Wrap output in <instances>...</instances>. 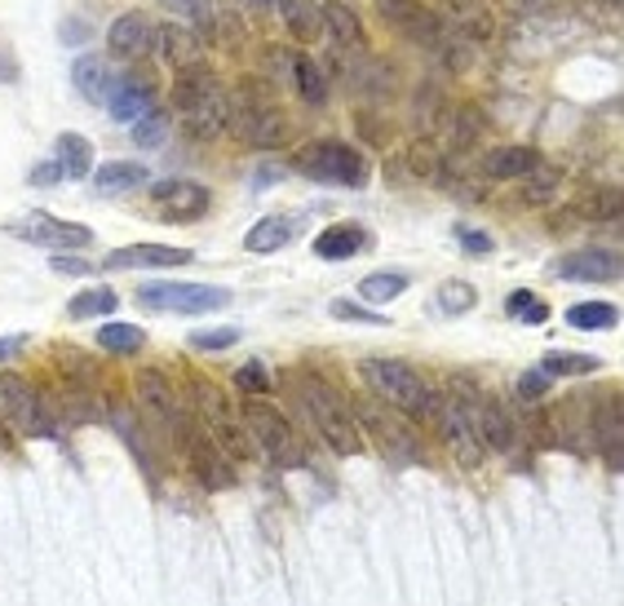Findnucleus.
Masks as SVG:
<instances>
[{"label":"nucleus","instance_id":"1","mask_svg":"<svg viewBox=\"0 0 624 606\" xmlns=\"http://www.w3.org/2000/svg\"><path fill=\"white\" fill-rule=\"evenodd\" d=\"M173 107H177V120L186 125L191 138H217L226 129V116H230V98L213 80L208 67H182L177 72Z\"/></svg>","mask_w":624,"mask_h":606},{"label":"nucleus","instance_id":"2","mask_svg":"<svg viewBox=\"0 0 624 606\" xmlns=\"http://www.w3.org/2000/svg\"><path fill=\"white\" fill-rule=\"evenodd\" d=\"M297 399L301 408L310 412V421H315L320 439L337 452V456H359L364 452V439H359V425L355 416L346 412L342 394H333L320 377H310V372H297Z\"/></svg>","mask_w":624,"mask_h":606},{"label":"nucleus","instance_id":"3","mask_svg":"<svg viewBox=\"0 0 624 606\" xmlns=\"http://www.w3.org/2000/svg\"><path fill=\"white\" fill-rule=\"evenodd\" d=\"M359 372H364V381H368V390H373L377 399L404 408L408 416H430V421H434L439 394L426 386V377H421L412 364H404V359H364Z\"/></svg>","mask_w":624,"mask_h":606},{"label":"nucleus","instance_id":"4","mask_svg":"<svg viewBox=\"0 0 624 606\" xmlns=\"http://www.w3.org/2000/svg\"><path fill=\"white\" fill-rule=\"evenodd\" d=\"M292 169L315 177V182H333V186H368V160L351 147V142H337V138H324V142H305L297 155H292Z\"/></svg>","mask_w":624,"mask_h":606},{"label":"nucleus","instance_id":"5","mask_svg":"<svg viewBox=\"0 0 624 606\" xmlns=\"http://www.w3.org/2000/svg\"><path fill=\"white\" fill-rule=\"evenodd\" d=\"M138 306L155 315H213L230 306V288L208 283H147L138 288Z\"/></svg>","mask_w":624,"mask_h":606},{"label":"nucleus","instance_id":"6","mask_svg":"<svg viewBox=\"0 0 624 606\" xmlns=\"http://www.w3.org/2000/svg\"><path fill=\"white\" fill-rule=\"evenodd\" d=\"M195 408H200V425L222 443L226 456H235V461L257 456V443H252V434L244 425V412H230V403L217 394V386L195 381Z\"/></svg>","mask_w":624,"mask_h":606},{"label":"nucleus","instance_id":"7","mask_svg":"<svg viewBox=\"0 0 624 606\" xmlns=\"http://www.w3.org/2000/svg\"><path fill=\"white\" fill-rule=\"evenodd\" d=\"M244 425H248L257 452H266L270 465H279V469H301V465H305V452H301L292 425H288L283 412H275L270 403H261V399L244 403Z\"/></svg>","mask_w":624,"mask_h":606},{"label":"nucleus","instance_id":"8","mask_svg":"<svg viewBox=\"0 0 624 606\" xmlns=\"http://www.w3.org/2000/svg\"><path fill=\"white\" fill-rule=\"evenodd\" d=\"M173 434H177V443H182V452H186V465L195 469V478H200L208 491H226V487H235L230 456L222 452V443H217L200 421L182 416V421L173 425Z\"/></svg>","mask_w":624,"mask_h":606},{"label":"nucleus","instance_id":"9","mask_svg":"<svg viewBox=\"0 0 624 606\" xmlns=\"http://www.w3.org/2000/svg\"><path fill=\"white\" fill-rule=\"evenodd\" d=\"M0 408L10 412V421L28 439H54L58 434L50 412H45V403H41V394H36V386L28 377H19V372H0Z\"/></svg>","mask_w":624,"mask_h":606},{"label":"nucleus","instance_id":"10","mask_svg":"<svg viewBox=\"0 0 624 606\" xmlns=\"http://www.w3.org/2000/svg\"><path fill=\"white\" fill-rule=\"evenodd\" d=\"M6 230H10L14 239H23V244H36V248H54V252L94 244V230H89V226H76V221H58L54 213H23V217H14V221H10Z\"/></svg>","mask_w":624,"mask_h":606},{"label":"nucleus","instance_id":"11","mask_svg":"<svg viewBox=\"0 0 624 606\" xmlns=\"http://www.w3.org/2000/svg\"><path fill=\"white\" fill-rule=\"evenodd\" d=\"M377 14H381L404 41H412V45L443 50V41H448L443 23L421 6V0H377Z\"/></svg>","mask_w":624,"mask_h":606},{"label":"nucleus","instance_id":"12","mask_svg":"<svg viewBox=\"0 0 624 606\" xmlns=\"http://www.w3.org/2000/svg\"><path fill=\"white\" fill-rule=\"evenodd\" d=\"M434 425L443 430L448 447L456 452L461 465H478L483 461V439H478V425H474V412L461 394H448L439 399V412H434Z\"/></svg>","mask_w":624,"mask_h":606},{"label":"nucleus","instance_id":"13","mask_svg":"<svg viewBox=\"0 0 624 606\" xmlns=\"http://www.w3.org/2000/svg\"><path fill=\"white\" fill-rule=\"evenodd\" d=\"M226 129L239 138V142H252V147H275L283 138V116L270 111V107H244V102H230V116H226Z\"/></svg>","mask_w":624,"mask_h":606},{"label":"nucleus","instance_id":"14","mask_svg":"<svg viewBox=\"0 0 624 606\" xmlns=\"http://www.w3.org/2000/svg\"><path fill=\"white\" fill-rule=\"evenodd\" d=\"M151 195H155V208L164 213V221H195L208 208V191L200 182H182V177L155 182Z\"/></svg>","mask_w":624,"mask_h":606},{"label":"nucleus","instance_id":"15","mask_svg":"<svg viewBox=\"0 0 624 606\" xmlns=\"http://www.w3.org/2000/svg\"><path fill=\"white\" fill-rule=\"evenodd\" d=\"M155 54H160L173 72H182V67H204L208 45H204V36H200L195 28L169 23V28H155Z\"/></svg>","mask_w":624,"mask_h":606},{"label":"nucleus","instance_id":"16","mask_svg":"<svg viewBox=\"0 0 624 606\" xmlns=\"http://www.w3.org/2000/svg\"><path fill=\"white\" fill-rule=\"evenodd\" d=\"M558 274L580 279V283H602V279L615 283L624 274V266H620V252H611V248H580V252H567L558 261Z\"/></svg>","mask_w":624,"mask_h":606},{"label":"nucleus","instance_id":"17","mask_svg":"<svg viewBox=\"0 0 624 606\" xmlns=\"http://www.w3.org/2000/svg\"><path fill=\"white\" fill-rule=\"evenodd\" d=\"M359 416H364V425L377 434V443H381V452L390 456V465H417V461H421V443H417L404 425L386 421L373 403H359Z\"/></svg>","mask_w":624,"mask_h":606},{"label":"nucleus","instance_id":"18","mask_svg":"<svg viewBox=\"0 0 624 606\" xmlns=\"http://www.w3.org/2000/svg\"><path fill=\"white\" fill-rule=\"evenodd\" d=\"M107 41H111V50H116L120 58L138 63V58L155 54V23H151L142 10H133V14H120V19L111 23Z\"/></svg>","mask_w":624,"mask_h":606},{"label":"nucleus","instance_id":"19","mask_svg":"<svg viewBox=\"0 0 624 606\" xmlns=\"http://www.w3.org/2000/svg\"><path fill=\"white\" fill-rule=\"evenodd\" d=\"M191 252L186 248H169V244H133V248H120V252H107V270H142V266H186Z\"/></svg>","mask_w":624,"mask_h":606},{"label":"nucleus","instance_id":"20","mask_svg":"<svg viewBox=\"0 0 624 606\" xmlns=\"http://www.w3.org/2000/svg\"><path fill=\"white\" fill-rule=\"evenodd\" d=\"M72 85L94 102V107H107L111 102V94H116V72L107 67V58H98V54H85L76 67H72Z\"/></svg>","mask_w":624,"mask_h":606},{"label":"nucleus","instance_id":"21","mask_svg":"<svg viewBox=\"0 0 624 606\" xmlns=\"http://www.w3.org/2000/svg\"><path fill=\"white\" fill-rule=\"evenodd\" d=\"M297 226H301V217H292V213H270V217H261V221L244 235V248H248V252H257V257L279 252L283 244H292V239H297Z\"/></svg>","mask_w":624,"mask_h":606},{"label":"nucleus","instance_id":"22","mask_svg":"<svg viewBox=\"0 0 624 606\" xmlns=\"http://www.w3.org/2000/svg\"><path fill=\"white\" fill-rule=\"evenodd\" d=\"M138 394H142V403H147L164 425H177V421L186 416L182 403H177V390H173L169 377L155 372V368H142V377H138Z\"/></svg>","mask_w":624,"mask_h":606},{"label":"nucleus","instance_id":"23","mask_svg":"<svg viewBox=\"0 0 624 606\" xmlns=\"http://www.w3.org/2000/svg\"><path fill=\"white\" fill-rule=\"evenodd\" d=\"M320 19H324L329 36H333L342 50H364V23H359V14L346 6V0H324Z\"/></svg>","mask_w":624,"mask_h":606},{"label":"nucleus","instance_id":"24","mask_svg":"<svg viewBox=\"0 0 624 606\" xmlns=\"http://www.w3.org/2000/svg\"><path fill=\"white\" fill-rule=\"evenodd\" d=\"M536 164H540V155H536L531 147H518V142H509V147H496V151H487V160H483L487 177H501V182L527 177Z\"/></svg>","mask_w":624,"mask_h":606},{"label":"nucleus","instance_id":"25","mask_svg":"<svg viewBox=\"0 0 624 606\" xmlns=\"http://www.w3.org/2000/svg\"><path fill=\"white\" fill-rule=\"evenodd\" d=\"M364 244H368V235H364L359 226L337 221V226L320 230V239H315V257H324V261H351V257H359Z\"/></svg>","mask_w":624,"mask_h":606},{"label":"nucleus","instance_id":"26","mask_svg":"<svg viewBox=\"0 0 624 606\" xmlns=\"http://www.w3.org/2000/svg\"><path fill=\"white\" fill-rule=\"evenodd\" d=\"M54 160L63 164L67 177H89V169H94V147H89L85 133H58V142H54Z\"/></svg>","mask_w":624,"mask_h":606},{"label":"nucleus","instance_id":"27","mask_svg":"<svg viewBox=\"0 0 624 606\" xmlns=\"http://www.w3.org/2000/svg\"><path fill=\"white\" fill-rule=\"evenodd\" d=\"M107 107H111V120H120V125H133V120H138V116L151 107V85H142V80H120Z\"/></svg>","mask_w":624,"mask_h":606},{"label":"nucleus","instance_id":"28","mask_svg":"<svg viewBox=\"0 0 624 606\" xmlns=\"http://www.w3.org/2000/svg\"><path fill=\"white\" fill-rule=\"evenodd\" d=\"M474 425H478V439L496 452H509L514 447V421L505 416L501 403H483V412H474Z\"/></svg>","mask_w":624,"mask_h":606},{"label":"nucleus","instance_id":"29","mask_svg":"<svg viewBox=\"0 0 624 606\" xmlns=\"http://www.w3.org/2000/svg\"><path fill=\"white\" fill-rule=\"evenodd\" d=\"M567 324L580 328V333H606L620 324V311L611 306V301H580V306L567 311Z\"/></svg>","mask_w":624,"mask_h":606},{"label":"nucleus","instance_id":"30","mask_svg":"<svg viewBox=\"0 0 624 606\" xmlns=\"http://www.w3.org/2000/svg\"><path fill=\"white\" fill-rule=\"evenodd\" d=\"M138 182H147V169L133 164V160H107L98 169V191L103 195H120V191H133Z\"/></svg>","mask_w":624,"mask_h":606},{"label":"nucleus","instance_id":"31","mask_svg":"<svg viewBox=\"0 0 624 606\" xmlns=\"http://www.w3.org/2000/svg\"><path fill=\"white\" fill-rule=\"evenodd\" d=\"M292 80H297V94L310 102V107H320L324 98H329V80H324V67L315 63V58H305V54H297L292 58Z\"/></svg>","mask_w":624,"mask_h":606},{"label":"nucleus","instance_id":"32","mask_svg":"<svg viewBox=\"0 0 624 606\" xmlns=\"http://www.w3.org/2000/svg\"><path fill=\"white\" fill-rule=\"evenodd\" d=\"M404 292H408V274H399V270H377L359 283V296L373 301V306H386V301H395Z\"/></svg>","mask_w":624,"mask_h":606},{"label":"nucleus","instance_id":"33","mask_svg":"<svg viewBox=\"0 0 624 606\" xmlns=\"http://www.w3.org/2000/svg\"><path fill=\"white\" fill-rule=\"evenodd\" d=\"M279 14L288 19V32L297 41H310L320 28V6H310V0H279Z\"/></svg>","mask_w":624,"mask_h":606},{"label":"nucleus","instance_id":"34","mask_svg":"<svg viewBox=\"0 0 624 606\" xmlns=\"http://www.w3.org/2000/svg\"><path fill=\"white\" fill-rule=\"evenodd\" d=\"M598 368H602V359H593V355H567V350H549L545 364H540V372H549V377H589Z\"/></svg>","mask_w":624,"mask_h":606},{"label":"nucleus","instance_id":"35","mask_svg":"<svg viewBox=\"0 0 624 606\" xmlns=\"http://www.w3.org/2000/svg\"><path fill=\"white\" fill-rule=\"evenodd\" d=\"M169 14H177L186 28H195L200 36L213 32V0H160Z\"/></svg>","mask_w":624,"mask_h":606},{"label":"nucleus","instance_id":"36","mask_svg":"<svg viewBox=\"0 0 624 606\" xmlns=\"http://www.w3.org/2000/svg\"><path fill=\"white\" fill-rule=\"evenodd\" d=\"M120 306V296L111 292V288H89V292H80L72 306H67V315L72 320H94V315H111Z\"/></svg>","mask_w":624,"mask_h":606},{"label":"nucleus","instance_id":"37","mask_svg":"<svg viewBox=\"0 0 624 606\" xmlns=\"http://www.w3.org/2000/svg\"><path fill=\"white\" fill-rule=\"evenodd\" d=\"M142 328H133V324H103L98 328V346L103 350H111V355H133V350H142Z\"/></svg>","mask_w":624,"mask_h":606},{"label":"nucleus","instance_id":"38","mask_svg":"<svg viewBox=\"0 0 624 606\" xmlns=\"http://www.w3.org/2000/svg\"><path fill=\"white\" fill-rule=\"evenodd\" d=\"M164 133H169V111H160V107H147V111L133 120V142H138V147H160Z\"/></svg>","mask_w":624,"mask_h":606},{"label":"nucleus","instance_id":"39","mask_svg":"<svg viewBox=\"0 0 624 606\" xmlns=\"http://www.w3.org/2000/svg\"><path fill=\"white\" fill-rule=\"evenodd\" d=\"M439 306H443L448 315H465V311H474V306H478V292H474V283L452 279V283H443V288H439Z\"/></svg>","mask_w":624,"mask_h":606},{"label":"nucleus","instance_id":"40","mask_svg":"<svg viewBox=\"0 0 624 606\" xmlns=\"http://www.w3.org/2000/svg\"><path fill=\"white\" fill-rule=\"evenodd\" d=\"M505 315L518 320V324H545V320H549V306H545L540 296H531V292H509Z\"/></svg>","mask_w":624,"mask_h":606},{"label":"nucleus","instance_id":"41","mask_svg":"<svg viewBox=\"0 0 624 606\" xmlns=\"http://www.w3.org/2000/svg\"><path fill=\"white\" fill-rule=\"evenodd\" d=\"M333 320H346V324H373V328H381V324H386L377 311L359 306V301H333Z\"/></svg>","mask_w":624,"mask_h":606},{"label":"nucleus","instance_id":"42","mask_svg":"<svg viewBox=\"0 0 624 606\" xmlns=\"http://www.w3.org/2000/svg\"><path fill=\"white\" fill-rule=\"evenodd\" d=\"M235 342H239L235 328H213V333L204 328V333H191V346H195V350H230Z\"/></svg>","mask_w":624,"mask_h":606},{"label":"nucleus","instance_id":"43","mask_svg":"<svg viewBox=\"0 0 624 606\" xmlns=\"http://www.w3.org/2000/svg\"><path fill=\"white\" fill-rule=\"evenodd\" d=\"M235 386H239L244 394H270V381H266V368H261V364L239 368V372H235Z\"/></svg>","mask_w":624,"mask_h":606},{"label":"nucleus","instance_id":"44","mask_svg":"<svg viewBox=\"0 0 624 606\" xmlns=\"http://www.w3.org/2000/svg\"><path fill=\"white\" fill-rule=\"evenodd\" d=\"M549 394V372H523L518 377V399L523 403H540Z\"/></svg>","mask_w":624,"mask_h":606},{"label":"nucleus","instance_id":"45","mask_svg":"<svg viewBox=\"0 0 624 606\" xmlns=\"http://www.w3.org/2000/svg\"><path fill=\"white\" fill-rule=\"evenodd\" d=\"M23 67H19V54L10 50V41H0V85H19Z\"/></svg>","mask_w":624,"mask_h":606},{"label":"nucleus","instance_id":"46","mask_svg":"<svg viewBox=\"0 0 624 606\" xmlns=\"http://www.w3.org/2000/svg\"><path fill=\"white\" fill-rule=\"evenodd\" d=\"M456 239H461L474 257H487V252H492V239H487L483 230H474V226H456Z\"/></svg>","mask_w":624,"mask_h":606},{"label":"nucleus","instance_id":"47","mask_svg":"<svg viewBox=\"0 0 624 606\" xmlns=\"http://www.w3.org/2000/svg\"><path fill=\"white\" fill-rule=\"evenodd\" d=\"M50 266H54V274H89V261L85 257H67V252H54Z\"/></svg>","mask_w":624,"mask_h":606},{"label":"nucleus","instance_id":"48","mask_svg":"<svg viewBox=\"0 0 624 606\" xmlns=\"http://www.w3.org/2000/svg\"><path fill=\"white\" fill-rule=\"evenodd\" d=\"M58 177H67L58 160H54V164H36V169H32V182H36V186H58Z\"/></svg>","mask_w":624,"mask_h":606},{"label":"nucleus","instance_id":"49","mask_svg":"<svg viewBox=\"0 0 624 606\" xmlns=\"http://www.w3.org/2000/svg\"><path fill=\"white\" fill-rule=\"evenodd\" d=\"M32 346V337L28 333H14V337H0V359H14V355H23Z\"/></svg>","mask_w":624,"mask_h":606},{"label":"nucleus","instance_id":"50","mask_svg":"<svg viewBox=\"0 0 624 606\" xmlns=\"http://www.w3.org/2000/svg\"><path fill=\"white\" fill-rule=\"evenodd\" d=\"M443 6H448L452 14H461V19H478V10H483V0H443Z\"/></svg>","mask_w":624,"mask_h":606},{"label":"nucleus","instance_id":"51","mask_svg":"<svg viewBox=\"0 0 624 606\" xmlns=\"http://www.w3.org/2000/svg\"><path fill=\"white\" fill-rule=\"evenodd\" d=\"M85 36H89V28H85L80 19H76V23H72V19L63 23V45H85Z\"/></svg>","mask_w":624,"mask_h":606},{"label":"nucleus","instance_id":"52","mask_svg":"<svg viewBox=\"0 0 624 606\" xmlns=\"http://www.w3.org/2000/svg\"><path fill=\"white\" fill-rule=\"evenodd\" d=\"M248 6H257V10H279V0H248Z\"/></svg>","mask_w":624,"mask_h":606},{"label":"nucleus","instance_id":"53","mask_svg":"<svg viewBox=\"0 0 624 606\" xmlns=\"http://www.w3.org/2000/svg\"><path fill=\"white\" fill-rule=\"evenodd\" d=\"M606 6H620V0H606Z\"/></svg>","mask_w":624,"mask_h":606}]
</instances>
